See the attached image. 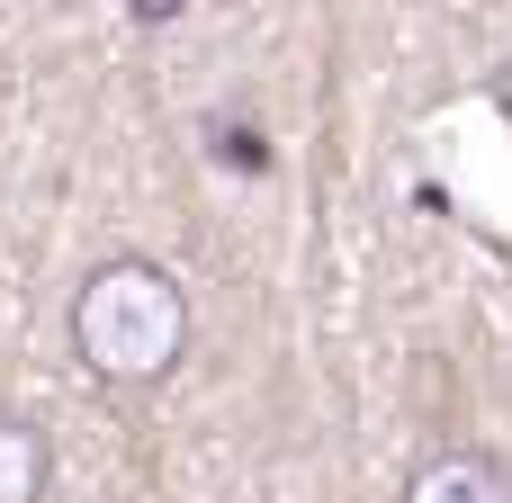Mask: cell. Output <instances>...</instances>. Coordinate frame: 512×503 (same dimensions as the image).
Here are the masks:
<instances>
[{"label": "cell", "instance_id": "6da1fadb", "mask_svg": "<svg viewBox=\"0 0 512 503\" xmlns=\"http://www.w3.org/2000/svg\"><path fill=\"white\" fill-rule=\"evenodd\" d=\"M63 333H72V360L99 387L144 396L189 360V288H180V270H162L144 252H117V261L81 270Z\"/></svg>", "mask_w": 512, "mask_h": 503}, {"label": "cell", "instance_id": "7a4b0ae2", "mask_svg": "<svg viewBox=\"0 0 512 503\" xmlns=\"http://www.w3.org/2000/svg\"><path fill=\"white\" fill-rule=\"evenodd\" d=\"M405 503H512V468L495 450H432L405 477Z\"/></svg>", "mask_w": 512, "mask_h": 503}, {"label": "cell", "instance_id": "3957f363", "mask_svg": "<svg viewBox=\"0 0 512 503\" xmlns=\"http://www.w3.org/2000/svg\"><path fill=\"white\" fill-rule=\"evenodd\" d=\"M45 486H54V432L0 405V503H45Z\"/></svg>", "mask_w": 512, "mask_h": 503}, {"label": "cell", "instance_id": "277c9868", "mask_svg": "<svg viewBox=\"0 0 512 503\" xmlns=\"http://www.w3.org/2000/svg\"><path fill=\"white\" fill-rule=\"evenodd\" d=\"M495 108H504V117H512V63H504V72H495Z\"/></svg>", "mask_w": 512, "mask_h": 503}]
</instances>
